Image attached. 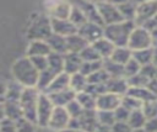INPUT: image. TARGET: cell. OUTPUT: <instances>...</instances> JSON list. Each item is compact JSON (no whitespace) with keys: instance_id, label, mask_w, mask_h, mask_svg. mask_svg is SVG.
<instances>
[{"instance_id":"obj_49","label":"cell","mask_w":157,"mask_h":132,"mask_svg":"<svg viewBox=\"0 0 157 132\" xmlns=\"http://www.w3.org/2000/svg\"><path fill=\"white\" fill-rule=\"evenodd\" d=\"M140 73H141L144 76H146L148 80L156 79V78H157V67H155L152 63H150V64H147V65L141 67Z\"/></svg>"},{"instance_id":"obj_22","label":"cell","mask_w":157,"mask_h":132,"mask_svg":"<svg viewBox=\"0 0 157 132\" xmlns=\"http://www.w3.org/2000/svg\"><path fill=\"white\" fill-rule=\"evenodd\" d=\"M5 118H9L13 122L23 117V111L20 101H5Z\"/></svg>"},{"instance_id":"obj_47","label":"cell","mask_w":157,"mask_h":132,"mask_svg":"<svg viewBox=\"0 0 157 132\" xmlns=\"http://www.w3.org/2000/svg\"><path fill=\"white\" fill-rule=\"evenodd\" d=\"M32 64L34 65V68L40 73L45 69H48V57H43V56H38V57H29Z\"/></svg>"},{"instance_id":"obj_1","label":"cell","mask_w":157,"mask_h":132,"mask_svg":"<svg viewBox=\"0 0 157 132\" xmlns=\"http://www.w3.org/2000/svg\"><path fill=\"white\" fill-rule=\"evenodd\" d=\"M13 80L23 85L25 88H37L39 72L32 64L29 57H21L12 64Z\"/></svg>"},{"instance_id":"obj_60","label":"cell","mask_w":157,"mask_h":132,"mask_svg":"<svg viewBox=\"0 0 157 132\" xmlns=\"http://www.w3.org/2000/svg\"><path fill=\"white\" fill-rule=\"evenodd\" d=\"M151 36H152V44H153V47H157V31L152 32Z\"/></svg>"},{"instance_id":"obj_31","label":"cell","mask_w":157,"mask_h":132,"mask_svg":"<svg viewBox=\"0 0 157 132\" xmlns=\"http://www.w3.org/2000/svg\"><path fill=\"white\" fill-rule=\"evenodd\" d=\"M103 68L110 78H124V65L113 62L112 59H103Z\"/></svg>"},{"instance_id":"obj_59","label":"cell","mask_w":157,"mask_h":132,"mask_svg":"<svg viewBox=\"0 0 157 132\" xmlns=\"http://www.w3.org/2000/svg\"><path fill=\"white\" fill-rule=\"evenodd\" d=\"M5 118V106L4 104H0V121Z\"/></svg>"},{"instance_id":"obj_6","label":"cell","mask_w":157,"mask_h":132,"mask_svg":"<svg viewBox=\"0 0 157 132\" xmlns=\"http://www.w3.org/2000/svg\"><path fill=\"white\" fill-rule=\"evenodd\" d=\"M101 19L103 21L104 26L108 25H114V23H119L123 22L124 19L118 9L117 2H109V1H101V2H96Z\"/></svg>"},{"instance_id":"obj_36","label":"cell","mask_w":157,"mask_h":132,"mask_svg":"<svg viewBox=\"0 0 157 132\" xmlns=\"http://www.w3.org/2000/svg\"><path fill=\"white\" fill-rule=\"evenodd\" d=\"M69 20H70L77 28L81 27L82 25H85V23L87 22L86 17H85V15H83V12H82V10H81L76 4H74L72 7H71V12H70Z\"/></svg>"},{"instance_id":"obj_35","label":"cell","mask_w":157,"mask_h":132,"mask_svg":"<svg viewBox=\"0 0 157 132\" xmlns=\"http://www.w3.org/2000/svg\"><path fill=\"white\" fill-rule=\"evenodd\" d=\"M152 53H153V47L147 48V49H141V51H135L132 52V58L141 65H147L152 63Z\"/></svg>"},{"instance_id":"obj_13","label":"cell","mask_w":157,"mask_h":132,"mask_svg":"<svg viewBox=\"0 0 157 132\" xmlns=\"http://www.w3.org/2000/svg\"><path fill=\"white\" fill-rule=\"evenodd\" d=\"M52 21V30L53 33L69 37L75 33H77V27L70 21V20H58V19H50Z\"/></svg>"},{"instance_id":"obj_45","label":"cell","mask_w":157,"mask_h":132,"mask_svg":"<svg viewBox=\"0 0 157 132\" xmlns=\"http://www.w3.org/2000/svg\"><path fill=\"white\" fill-rule=\"evenodd\" d=\"M141 110H142V112H144V115L146 116L147 120L157 117V100L142 104Z\"/></svg>"},{"instance_id":"obj_57","label":"cell","mask_w":157,"mask_h":132,"mask_svg":"<svg viewBox=\"0 0 157 132\" xmlns=\"http://www.w3.org/2000/svg\"><path fill=\"white\" fill-rule=\"evenodd\" d=\"M96 132H112V127H108V126H103V125H99L96 130Z\"/></svg>"},{"instance_id":"obj_43","label":"cell","mask_w":157,"mask_h":132,"mask_svg":"<svg viewBox=\"0 0 157 132\" xmlns=\"http://www.w3.org/2000/svg\"><path fill=\"white\" fill-rule=\"evenodd\" d=\"M37 123L22 117L18 121H16V130L17 132H36L37 131Z\"/></svg>"},{"instance_id":"obj_17","label":"cell","mask_w":157,"mask_h":132,"mask_svg":"<svg viewBox=\"0 0 157 132\" xmlns=\"http://www.w3.org/2000/svg\"><path fill=\"white\" fill-rule=\"evenodd\" d=\"M82 59L80 54L76 53H66L64 54V72L69 75L78 73L82 67Z\"/></svg>"},{"instance_id":"obj_18","label":"cell","mask_w":157,"mask_h":132,"mask_svg":"<svg viewBox=\"0 0 157 132\" xmlns=\"http://www.w3.org/2000/svg\"><path fill=\"white\" fill-rule=\"evenodd\" d=\"M105 88H107V93L124 96L129 90V84L125 78H110L105 83Z\"/></svg>"},{"instance_id":"obj_33","label":"cell","mask_w":157,"mask_h":132,"mask_svg":"<svg viewBox=\"0 0 157 132\" xmlns=\"http://www.w3.org/2000/svg\"><path fill=\"white\" fill-rule=\"evenodd\" d=\"M48 68L53 70L55 74H60L64 72V54L52 52L48 56Z\"/></svg>"},{"instance_id":"obj_16","label":"cell","mask_w":157,"mask_h":132,"mask_svg":"<svg viewBox=\"0 0 157 132\" xmlns=\"http://www.w3.org/2000/svg\"><path fill=\"white\" fill-rule=\"evenodd\" d=\"M72 5L65 1L60 2H53L48 7V16L50 19H58V20H69L70 12H71Z\"/></svg>"},{"instance_id":"obj_46","label":"cell","mask_w":157,"mask_h":132,"mask_svg":"<svg viewBox=\"0 0 157 132\" xmlns=\"http://www.w3.org/2000/svg\"><path fill=\"white\" fill-rule=\"evenodd\" d=\"M65 109H66V111H67V113L70 115L71 118H78L81 116V113L83 112V107L78 104V101L76 99L72 100Z\"/></svg>"},{"instance_id":"obj_32","label":"cell","mask_w":157,"mask_h":132,"mask_svg":"<svg viewBox=\"0 0 157 132\" xmlns=\"http://www.w3.org/2000/svg\"><path fill=\"white\" fill-rule=\"evenodd\" d=\"M146 116L144 115L142 110H135V111H131L130 113V117L128 120V123L129 126L135 131V130H144L145 125H146Z\"/></svg>"},{"instance_id":"obj_20","label":"cell","mask_w":157,"mask_h":132,"mask_svg":"<svg viewBox=\"0 0 157 132\" xmlns=\"http://www.w3.org/2000/svg\"><path fill=\"white\" fill-rule=\"evenodd\" d=\"M66 46H67V53L80 54L88 46V42L78 33H75L72 36L66 37Z\"/></svg>"},{"instance_id":"obj_28","label":"cell","mask_w":157,"mask_h":132,"mask_svg":"<svg viewBox=\"0 0 157 132\" xmlns=\"http://www.w3.org/2000/svg\"><path fill=\"white\" fill-rule=\"evenodd\" d=\"M131 58H132V52H131V49H129V47H115V49L109 59H112L113 62H115L118 64L124 65Z\"/></svg>"},{"instance_id":"obj_24","label":"cell","mask_w":157,"mask_h":132,"mask_svg":"<svg viewBox=\"0 0 157 132\" xmlns=\"http://www.w3.org/2000/svg\"><path fill=\"white\" fill-rule=\"evenodd\" d=\"M118 9L124 19V21H132L135 22L136 17V10L139 2H132V1H125V2H117Z\"/></svg>"},{"instance_id":"obj_26","label":"cell","mask_w":157,"mask_h":132,"mask_svg":"<svg viewBox=\"0 0 157 132\" xmlns=\"http://www.w3.org/2000/svg\"><path fill=\"white\" fill-rule=\"evenodd\" d=\"M126 94L132 96V97H135V99H137L142 104L157 100V97L148 90V88H129Z\"/></svg>"},{"instance_id":"obj_19","label":"cell","mask_w":157,"mask_h":132,"mask_svg":"<svg viewBox=\"0 0 157 132\" xmlns=\"http://www.w3.org/2000/svg\"><path fill=\"white\" fill-rule=\"evenodd\" d=\"M52 53V49L47 41H29L27 47V57H48Z\"/></svg>"},{"instance_id":"obj_4","label":"cell","mask_w":157,"mask_h":132,"mask_svg":"<svg viewBox=\"0 0 157 132\" xmlns=\"http://www.w3.org/2000/svg\"><path fill=\"white\" fill-rule=\"evenodd\" d=\"M40 91L37 88H25L20 104L23 111V117L37 123V106Z\"/></svg>"},{"instance_id":"obj_51","label":"cell","mask_w":157,"mask_h":132,"mask_svg":"<svg viewBox=\"0 0 157 132\" xmlns=\"http://www.w3.org/2000/svg\"><path fill=\"white\" fill-rule=\"evenodd\" d=\"M112 132H134L128 122H115L112 126Z\"/></svg>"},{"instance_id":"obj_15","label":"cell","mask_w":157,"mask_h":132,"mask_svg":"<svg viewBox=\"0 0 157 132\" xmlns=\"http://www.w3.org/2000/svg\"><path fill=\"white\" fill-rule=\"evenodd\" d=\"M47 95L49 96V99L52 100L55 107H66L76 97V93L71 90L70 88L60 90V91H55L52 94H47Z\"/></svg>"},{"instance_id":"obj_48","label":"cell","mask_w":157,"mask_h":132,"mask_svg":"<svg viewBox=\"0 0 157 132\" xmlns=\"http://www.w3.org/2000/svg\"><path fill=\"white\" fill-rule=\"evenodd\" d=\"M131 111H129L128 109H125L123 105L118 106L114 110V116H115V121L117 122H128L129 117H130Z\"/></svg>"},{"instance_id":"obj_38","label":"cell","mask_w":157,"mask_h":132,"mask_svg":"<svg viewBox=\"0 0 157 132\" xmlns=\"http://www.w3.org/2000/svg\"><path fill=\"white\" fill-rule=\"evenodd\" d=\"M103 68V60H97V62H83L80 73L83 74L85 76H90L91 74L96 73L97 70Z\"/></svg>"},{"instance_id":"obj_5","label":"cell","mask_w":157,"mask_h":132,"mask_svg":"<svg viewBox=\"0 0 157 132\" xmlns=\"http://www.w3.org/2000/svg\"><path fill=\"white\" fill-rule=\"evenodd\" d=\"M128 47H129V49H131V52L152 48L153 44H152L151 33L146 28H144L142 26H136L130 35Z\"/></svg>"},{"instance_id":"obj_23","label":"cell","mask_w":157,"mask_h":132,"mask_svg":"<svg viewBox=\"0 0 157 132\" xmlns=\"http://www.w3.org/2000/svg\"><path fill=\"white\" fill-rule=\"evenodd\" d=\"M69 88H70V75L66 74L65 72H63L54 78L53 83L50 84V86L48 88V90L44 94H52V93L60 91V90L69 89Z\"/></svg>"},{"instance_id":"obj_58","label":"cell","mask_w":157,"mask_h":132,"mask_svg":"<svg viewBox=\"0 0 157 132\" xmlns=\"http://www.w3.org/2000/svg\"><path fill=\"white\" fill-rule=\"evenodd\" d=\"M152 64L157 67V47H153V53H152Z\"/></svg>"},{"instance_id":"obj_61","label":"cell","mask_w":157,"mask_h":132,"mask_svg":"<svg viewBox=\"0 0 157 132\" xmlns=\"http://www.w3.org/2000/svg\"><path fill=\"white\" fill-rule=\"evenodd\" d=\"M61 132H83V131H81V130H70V128H66V130H64V131H61Z\"/></svg>"},{"instance_id":"obj_56","label":"cell","mask_w":157,"mask_h":132,"mask_svg":"<svg viewBox=\"0 0 157 132\" xmlns=\"http://www.w3.org/2000/svg\"><path fill=\"white\" fill-rule=\"evenodd\" d=\"M67 128H70V130H80V121H78V118H70Z\"/></svg>"},{"instance_id":"obj_12","label":"cell","mask_w":157,"mask_h":132,"mask_svg":"<svg viewBox=\"0 0 157 132\" xmlns=\"http://www.w3.org/2000/svg\"><path fill=\"white\" fill-rule=\"evenodd\" d=\"M121 104V96L104 93L97 97V110L99 111H114Z\"/></svg>"},{"instance_id":"obj_53","label":"cell","mask_w":157,"mask_h":132,"mask_svg":"<svg viewBox=\"0 0 157 132\" xmlns=\"http://www.w3.org/2000/svg\"><path fill=\"white\" fill-rule=\"evenodd\" d=\"M142 27H144V28H146L150 33H152V32L157 31V15H156V16H153L151 20H148V21H147Z\"/></svg>"},{"instance_id":"obj_62","label":"cell","mask_w":157,"mask_h":132,"mask_svg":"<svg viewBox=\"0 0 157 132\" xmlns=\"http://www.w3.org/2000/svg\"><path fill=\"white\" fill-rule=\"evenodd\" d=\"M134 132H145V131H144V130H135Z\"/></svg>"},{"instance_id":"obj_40","label":"cell","mask_w":157,"mask_h":132,"mask_svg":"<svg viewBox=\"0 0 157 132\" xmlns=\"http://www.w3.org/2000/svg\"><path fill=\"white\" fill-rule=\"evenodd\" d=\"M97 117H98L99 125H103V126L112 127L117 122L115 116H114V111H99V110H97Z\"/></svg>"},{"instance_id":"obj_8","label":"cell","mask_w":157,"mask_h":132,"mask_svg":"<svg viewBox=\"0 0 157 132\" xmlns=\"http://www.w3.org/2000/svg\"><path fill=\"white\" fill-rule=\"evenodd\" d=\"M157 15V1H142L139 2L135 17L136 26H144L148 20Z\"/></svg>"},{"instance_id":"obj_50","label":"cell","mask_w":157,"mask_h":132,"mask_svg":"<svg viewBox=\"0 0 157 132\" xmlns=\"http://www.w3.org/2000/svg\"><path fill=\"white\" fill-rule=\"evenodd\" d=\"M0 132H17L16 130V122L4 118L0 121Z\"/></svg>"},{"instance_id":"obj_3","label":"cell","mask_w":157,"mask_h":132,"mask_svg":"<svg viewBox=\"0 0 157 132\" xmlns=\"http://www.w3.org/2000/svg\"><path fill=\"white\" fill-rule=\"evenodd\" d=\"M52 35H53V30H52L50 17L44 14L34 15L27 30L28 39L29 41H47Z\"/></svg>"},{"instance_id":"obj_55","label":"cell","mask_w":157,"mask_h":132,"mask_svg":"<svg viewBox=\"0 0 157 132\" xmlns=\"http://www.w3.org/2000/svg\"><path fill=\"white\" fill-rule=\"evenodd\" d=\"M147 88H148V90L157 97V78L156 79H152V80H150V83H148V85H147Z\"/></svg>"},{"instance_id":"obj_41","label":"cell","mask_w":157,"mask_h":132,"mask_svg":"<svg viewBox=\"0 0 157 132\" xmlns=\"http://www.w3.org/2000/svg\"><path fill=\"white\" fill-rule=\"evenodd\" d=\"M140 70H141V65L134 58H131L126 64H124V78L129 79V78L139 74Z\"/></svg>"},{"instance_id":"obj_2","label":"cell","mask_w":157,"mask_h":132,"mask_svg":"<svg viewBox=\"0 0 157 132\" xmlns=\"http://www.w3.org/2000/svg\"><path fill=\"white\" fill-rule=\"evenodd\" d=\"M136 27L132 21H123L114 25L104 26L103 35L115 47H128V42L132 30Z\"/></svg>"},{"instance_id":"obj_25","label":"cell","mask_w":157,"mask_h":132,"mask_svg":"<svg viewBox=\"0 0 157 132\" xmlns=\"http://www.w3.org/2000/svg\"><path fill=\"white\" fill-rule=\"evenodd\" d=\"M47 43L49 44L52 52L59 53V54H66L67 53V46H66V37L59 36L53 33L48 39Z\"/></svg>"},{"instance_id":"obj_42","label":"cell","mask_w":157,"mask_h":132,"mask_svg":"<svg viewBox=\"0 0 157 132\" xmlns=\"http://www.w3.org/2000/svg\"><path fill=\"white\" fill-rule=\"evenodd\" d=\"M125 109H128L129 111H135V110H140L142 107V102L139 101L137 99L125 94L124 96H121V104Z\"/></svg>"},{"instance_id":"obj_52","label":"cell","mask_w":157,"mask_h":132,"mask_svg":"<svg viewBox=\"0 0 157 132\" xmlns=\"http://www.w3.org/2000/svg\"><path fill=\"white\" fill-rule=\"evenodd\" d=\"M145 132H157V117L150 118L146 121V125L144 127Z\"/></svg>"},{"instance_id":"obj_34","label":"cell","mask_w":157,"mask_h":132,"mask_svg":"<svg viewBox=\"0 0 157 132\" xmlns=\"http://www.w3.org/2000/svg\"><path fill=\"white\" fill-rule=\"evenodd\" d=\"M75 99L83 107V110H97V99L94 96H92L91 94L82 91V93L76 94Z\"/></svg>"},{"instance_id":"obj_21","label":"cell","mask_w":157,"mask_h":132,"mask_svg":"<svg viewBox=\"0 0 157 132\" xmlns=\"http://www.w3.org/2000/svg\"><path fill=\"white\" fill-rule=\"evenodd\" d=\"M92 46L94 47V49L98 52V54L101 56L102 59H108L110 58V56L113 54L114 49H115V46L109 41L105 37H102L101 39L96 41L94 43H92Z\"/></svg>"},{"instance_id":"obj_10","label":"cell","mask_w":157,"mask_h":132,"mask_svg":"<svg viewBox=\"0 0 157 132\" xmlns=\"http://www.w3.org/2000/svg\"><path fill=\"white\" fill-rule=\"evenodd\" d=\"M70 118L71 117L67 113L65 107H55L53 113H52V117L49 120L47 128H50V130L56 131V132H61V131L67 128Z\"/></svg>"},{"instance_id":"obj_27","label":"cell","mask_w":157,"mask_h":132,"mask_svg":"<svg viewBox=\"0 0 157 132\" xmlns=\"http://www.w3.org/2000/svg\"><path fill=\"white\" fill-rule=\"evenodd\" d=\"M58 74H55L53 70H50L49 68L40 72L39 73V76H38V83H37V89L40 91V93H45L48 90V88L50 86V84L53 83L54 78Z\"/></svg>"},{"instance_id":"obj_44","label":"cell","mask_w":157,"mask_h":132,"mask_svg":"<svg viewBox=\"0 0 157 132\" xmlns=\"http://www.w3.org/2000/svg\"><path fill=\"white\" fill-rule=\"evenodd\" d=\"M126 80H128L129 88H147V85L150 83V80L146 76H144L141 73H139Z\"/></svg>"},{"instance_id":"obj_7","label":"cell","mask_w":157,"mask_h":132,"mask_svg":"<svg viewBox=\"0 0 157 132\" xmlns=\"http://www.w3.org/2000/svg\"><path fill=\"white\" fill-rule=\"evenodd\" d=\"M54 109L55 106L49 99V96L44 93H40L38 99V106H37V126L38 127H43V128L48 127V123Z\"/></svg>"},{"instance_id":"obj_54","label":"cell","mask_w":157,"mask_h":132,"mask_svg":"<svg viewBox=\"0 0 157 132\" xmlns=\"http://www.w3.org/2000/svg\"><path fill=\"white\" fill-rule=\"evenodd\" d=\"M6 90H7V85L0 81V104H5L6 101Z\"/></svg>"},{"instance_id":"obj_30","label":"cell","mask_w":157,"mask_h":132,"mask_svg":"<svg viewBox=\"0 0 157 132\" xmlns=\"http://www.w3.org/2000/svg\"><path fill=\"white\" fill-rule=\"evenodd\" d=\"M87 85H88L87 76H85L80 72L70 75V89L74 90L76 94L85 91L86 88H87Z\"/></svg>"},{"instance_id":"obj_39","label":"cell","mask_w":157,"mask_h":132,"mask_svg":"<svg viewBox=\"0 0 157 132\" xmlns=\"http://www.w3.org/2000/svg\"><path fill=\"white\" fill-rule=\"evenodd\" d=\"M109 79H110V76H109L108 73L104 70V68H102V69L97 70L96 73L91 74L90 76H87V81H88V84H98V85L105 84Z\"/></svg>"},{"instance_id":"obj_11","label":"cell","mask_w":157,"mask_h":132,"mask_svg":"<svg viewBox=\"0 0 157 132\" xmlns=\"http://www.w3.org/2000/svg\"><path fill=\"white\" fill-rule=\"evenodd\" d=\"M80 121V130L83 132H96L97 127L99 126L97 110H83L81 116L78 117Z\"/></svg>"},{"instance_id":"obj_14","label":"cell","mask_w":157,"mask_h":132,"mask_svg":"<svg viewBox=\"0 0 157 132\" xmlns=\"http://www.w3.org/2000/svg\"><path fill=\"white\" fill-rule=\"evenodd\" d=\"M83 12L86 20L88 22H93V23H97V25H103V21L101 19V15H99V11H98V7H97V4L96 2H91V1H80L76 4Z\"/></svg>"},{"instance_id":"obj_9","label":"cell","mask_w":157,"mask_h":132,"mask_svg":"<svg viewBox=\"0 0 157 132\" xmlns=\"http://www.w3.org/2000/svg\"><path fill=\"white\" fill-rule=\"evenodd\" d=\"M103 30H104V26L87 21L85 25H82L81 27L77 28V33H78L81 37H83V38L88 42V44H92V43H94L96 41H98V39H101L102 37H104Z\"/></svg>"},{"instance_id":"obj_29","label":"cell","mask_w":157,"mask_h":132,"mask_svg":"<svg viewBox=\"0 0 157 132\" xmlns=\"http://www.w3.org/2000/svg\"><path fill=\"white\" fill-rule=\"evenodd\" d=\"M7 90H6V101H20L22 93L25 90V86L17 83L16 80H12L6 84Z\"/></svg>"},{"instance_id":"obj_37","label":"cell","mask_w":157,"mask_h":132,"mask_svg":"<svg viewBox=\"0 0 157 132\" xmlns=\"http://www.w3.org/2000/svg\"><path fill=\"white\" fill-rule=\"evenodd\" d=\"M80 57L82 59V62H97V60H103L101 58V56L98 54V52L94 49V47L92 44H88L81 53Z\"/></svg>"}]
</instances>
